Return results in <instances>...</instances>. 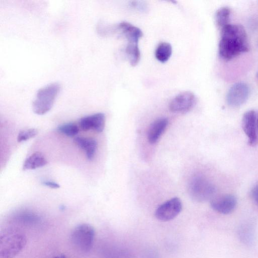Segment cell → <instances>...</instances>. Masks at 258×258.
<instances>
[{"label":"cell","mask_w":258,"mask_h":258,"mask_svg":"<svg viewBox=\"0 0 258 258\" xmlns=\"http://www.w3.org/2000/svg\"><path fill=\"white\" fill-rule=\"evenodd\" d=\"M105 115L102 113H97L85 116L80 119L79 124L83 131L94 130L102 132L105 126Z\"/></svg>","instance_id":"cell-11"},{"label":"cell","mask_w":258,"mask_h":258,"mask_svg":"<svg viewBox=\"0 0 258 258\" xmlns=\"http://www.w3.org/2000/svg\"><path fill=\"white\" fill-rule=\"evenodd\" d=\"M237 200L236 197L231 194H224L214 197L210 201L211 208L221 214H229L236 208Z\"/></svg>","instance_id":"cell-9"},{"label":"cell","mask_w":258,"mask_h":258,"mask_svg":"<svg viewBox=\"0 0 258 258\" xmlns=\"http://www.w3.org/2000/svg\"><path fill=\"white\" fill-rule=\"evenodd\" d=\"M130 64L136 66L140 59V51L138 43H128L125 50Z\"/></svg>","instance_id":"cell-18"},{"label":"cell","mask_w":258,"mask_h":258,"mask_svg":"<svg viewBox=\"0 0 258 258\" xmlns=\"http://www.w3.org/2000/svg\"><path fill=\"white\" fill-rule=\"evenodd\" d=\"M256 126H257V133L258 135V114L257 115V118H256Z\"/></svg>","instance_id":"cell-24"},{"label":"cell","mask_w":258,"mask_h":258,"mask_svg":"<svg viewBox=\"0 0 258 258\" xmlns=\"http://www.w3.org/2000/svg\"><path fill=\"white\" fill-rule=\"evenodd\" d=\"M257 115L253 110L246 111L242 119V127L248 138V143L252 147L255 146L257 142L256 126Z\"/></svg>","instance_id":"cell-10"},{"label":"cell","mask_w":258,"mask_h":258,"mask_svg":"<svg viewBox=\"0 0 258 258\" xmlns=\"http://www.w3.org/2000/svg\"><path fill=\"white\" fill-rule=\"evenodd\" d=\"M256 76H257V78H258V72L257 73V75H256Z\"/></svg>","instance_id":"cell-27"},{"label":"cell","mask_w":258,"mask_h":258,"mask_svg":"<svg viewBox=\"0 0 258 258\" xmlns=\"http://www.w3.org/2000/svg\"><path fill=\"white\" fill-rule=\"evenodd\" d=\"M42 184L51 188H58L60 187L57 183L52 181L44 180L42 182Z\"/></svg>","instance_id":"cell-23"},{"label":"cell","mask_w":258,"mask_h":258,"mask_svg":"<svg viewBox=\"0 0 258 258\" xmlns=\"http://www.w3.org/2000/svg\"><path fill=\"white\" fill-rule=\"evenodd\" d=\"M117 28L127 39L128 43H138L143 36L142 31L139 28L126 22L119 23Z\"/></svg>","instance_id":"cell-13"},{"label":"cell","mask_w":258,"mask_h":258,"mask_svg":"<svg viewBox=\"0 0 258 258\" xmlns=\"http://www.w3.org/2000/svg\"><path fill=\"white\" fill-rule=\"evenodd\" d=\"M59 258H67V257L64 254H62L61 255V256L59 257Z\"/></svg>","instance_id":"cell-25"},{"label":"cell","mask_w":258,"mask_h":258,"mask_svg":"<svg viewBox=\"0 0 258 258\" xmlns=\"http://www.w3.org/2000/svg\"><path fill=\"white\" fill-rule=\"evenodd\" d=\"M249 87L243 82L233 84L226 95L227 104L232 107H239L244 104L249 97Z\"/></svg>","instance_id":"cell-7"},{"label":"cell","mask_w":258,"mask_h":258,"mask_svg":"<svg viewBox=\"0 0 258 258\" xmlns=\"http://www.w3.org/2000/svg\"><path fill=\"white\" fill-rule=\"evenodd\" d=\"M74 142L80 149L85 152L88 160H91L94 158L97 147V143L96 140L77 137L74 139Z\"/></svg>","instance_id":"cell-15"},{"label":"cell","mask_w":258,"mask_h":258,"mask_svg":"<svg viewBox=\"0 0 258 258\" xmlns=\"http://www.w3.org/2000/svg\"><path fill=\"white\" fill-rule=\"evenodd\" d=\"M47 163L46 158L40 152H35L29 156L23 165L24 170H33L45 166Z\"/></svg>","instance_id":"cell-16"},{"label":"cell","mask_w":258,"mask_h":258,"mask_svg":"<svg viewBox=\"0 0 258 258\" xmlns=\"http://www.w3.org/2000/svg\"><path fill=\"white\" fill-rule=\"evenodd\" d=\"M168 124V120L166 118H158L151 124L148 132V140L150 144H155L158 141Z\"/></svg>","instance_id":"cell-12"},{"label":"cell","mask_w":258,"mask_h":258,"mask_svg":"<svg viewBox=\"0 0 258 258\" xmlns=\"http://www.w3.org/2000/svg\"><path fill=\"white\" fill-rule=\"evenodd\" d=\"M26 242L25 234L19 230H5L0 236L1 258H14L23 249Z\"/></svg>","instance_id":"cell-2"},{"label":"cell","mask_w":258,"mask_h":258,"mask_svg":"<svg viewBox=\"0 0 258 258\" xmlns=\"http://www.w3.org/2000/svg\"><path fill=\"white\" fill-rule=\"evenodd\" d=\"M239 239L244 244L251 245L254 240V228L252 223L241 224L237 230Z\"/></svg>","instance_id":"cell-14"},{"label":"cell","mask_w":258,"mask_h":258,"mask_svg":"<svg viewBox=\"0 0 258 258\" xmlns=\"http://www.w3.org/2000/svg\"><path fill=\"white\" fill-rule=\"evenodd\" d=\"M251 197L255 204L258 206V184L255 185L251 190Z\"/></svg>","instance_id":"cell-22"},{"label":"cell","mask_w":258,"mask_h":258,"mask_svg":"<svg viewBox=\"0 0 258 258\" xmlns=\"http://www.w3.org/2000/svg\"><path fill=\"white\" fill-rule=\"evenodd\" d=\"M188 192L191 198L199 202L210 201L216 192L215 185L202 176H196L190 180Z\"/></svg>","instance_id":"cell-5"},{"label":"cell","mask_w":258,"mask_h":258,"mask_svg":"<svg viewBox=\"0 0 258 258\" xmlns=\"http://www.w3.org/2000/svg\"><path fill=\"white\" fill-rule=\"evenodd\" d=\"M53 258H59V257H58V256H55V257H53Z\"/></svg>","instance_id":"cell-26"},{"label":"cell","mask_w":258,"mask_h":258,"mask_svg":"<svg viewBox=\"0 0 258 258\" xmlns=\"http://www.w3.org/2000/svg\"><path fill=\"white\" fill-rule=\"evenodd\" d=\"M230 10L227 7L219 9L215 15L216 23L218 27L221 30L229 24Z\"/></svg>","instance_id":"cell-19"},{"label":"cell","mask_w":258,"mask_h":258,"mask_svg":"<svg viewBox=\"0 0 258 258\" xmlns=\"http://www.w3.org/2000/svg\"><path fill=\"white\" fill-rule=\"evenodd\" d=\"M95 234V229L91 225L80 224L72 231L71 235V242L77 250L86 253L93 246Z\"/></svg>","instance_id":"cell-4"},{"label":"cell","mask_w":258,"mask_h":258,"mask_svg":"<svg viewBox=\"0 0 258 258\" xmlns=\"http://www.w3.org/2000/svg\"><path fill=\"white\" fill-rule=\"evenodd\" d=\"M172 46L168 42L160 43L155 50V57L161 62L164 63L168 61L172 54Z\"/></svg>","instance_id":"cell-17"},{"label":"cell","mask_w":258,"mask_h":258,"mask_svg":"<svg viewBox=\"0 0 258 258\" xmlns=\"http://www.w3.org/2000/svg\"><path fill=\"white\" fill-rule=\"evenodd\" d=\"M60 89V86L58 83H51L40 89L32 103L34 112L38 115H43L49 111Z\"/></svg>","instance_id":"cell-3"},{"label":"cell","mask_w":258,"mask_h":258,"mask_svg":"<svg viewBox=\"0 0 258 258\" xmlns=\"http://www.w3.org/2000/svg\"><path fill=\"white\" fill-rule=\"evenodd\" d=\"M220 30L218 52L221 58L229 60L249 50L246 32L242 25L229 24Z\"/></svg>","instance_id":"cell-1"},{"label":"cell","mask_w":258,"mask_h":258,"mask_svg":"<svg viewBox=\"0 0 258 258\" xmlns=\"http://www.w3.org/2000/svg\"><path fill=\"white\" fill-rule=\"evenodd\" d=\"M57 130L60 133L70 137L77 135L79 131L78 126L72 123L60 125L57 127Z\"/></svg>","instance_id":"cell-20"},{"label":"cell","mask_w":258,"mask_h":258,"mask_svg":"<svg viewBox=\"0 0 258 258\" xmlns=\"http://www.w3.org/2000/svg\"><path fill=\"white\" fill-rule=\"evenodd\" d=\"M37 134V130L35 128H30L21 131L18 135L17 141L18 142L26 141L34 137Z\"/></svg>","instance_id":"cell-21"},{"label":"cell","mask_w":258,"mask_h":258,"mask_svg":"<svg viewBox=\"0 0 258 258\" xmlns=\"http://www.w3.org/2000/svg\"><path fill=\"white\" fill-rule=\"evenodd\" d=\"M182 210V203L177 197L172 198L162 205L156 209L155 216L162 221H168L175 218Z\"/></svg>","instance_id":"cell-6"},{"label":"cell","mask_w":258,"mask_h":258,"mask_svg":"<svg viewBox=\"0 0 258 258\" xmlns=\"http://www.w3.org/2000/svg\"><path fill=\"white\" fill-rule=\"evenodd\" d=\"M196 101V96L193 93L183 92L173 98L169 103V108L172 112L185 113L194 107Z\"/></svg>","instance_id":"cell-8"}]
</instances>
